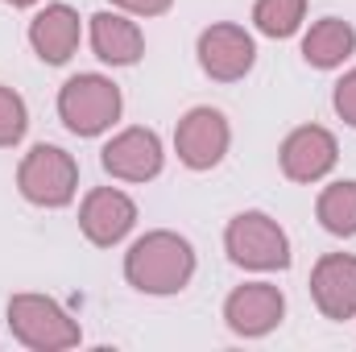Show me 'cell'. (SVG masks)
<instances>
[{"mask_svg":"<svg viewBox=\"0 0 356 352\" xmlns=\"http://www.w3.org/2000/svg\"><path fill=\"white\" fill-rule=\"evenodd\" d=\"M282 315H286V298L269 282H245L224 303V319L236 336H266L282 323Z\"/></svg>","mask_w":356,"mask_h":352,"instance_id":"obj_8","label":"cell"},{"mask_svg":"<svg viewBox=\"0 0 356 352\" xmlns=\"http://www.w3.org/2000/svg\"><path fill=\"white\" fill-rule=\"evenodd\" d=\"M353 50H356V29L348 25V21H340V17H323V21H315L311 33L302 38V54H307V63L319 67V71L340 67Z\"/></svg>","mask_w":356,"mask_h":352,"instance_id":"obj_15","label":"cell"},{"mask_svg":"<svg viewBox=\"0 0 356 352\" xmlns=\"http://www.w3.org/2000/svg\"><path fill=\"white\" fill-rule=\"evenodd\" d=\"M91 50H95V58H104L112 67H133L145 54V38L124 13H95L91 17Z\"/></svg>","mask_w":356,"mask_h":352,"instance_id":"obj_14","label":"cell"},{"mask_svg":"<svg viewBox=\"0 0 356 352\" xmlns=\"http://www.w3.org/2000/svg\"><path fill=\"white\" fill-rule=\"evenodd\" d=\"M25 125H29L25 99L13 88H0V150H4V145H17V141L25 137Z\"/></svg>","mask_w":356,"mask_h":352,"instance_id":"obj_18","label":"cell"},{"mask_svg":"<svg viewBox=\"0 0 356 352\" xmlns=\"http://www.w3.org/2000/svg\"><path fill=\"white\" fill-rule=\"evenodd\" d=\"M336 158H340L336 137L327 129H319V125L294 129L286 137V145H282V170H286V178H294V182H319V178L336 166Z\"/></svg>","mask_w":356,"mask_h":352,"instance_id":"obj_11","label":"cell"},{"mask_svg":"<svg viewBox=\"0 0 356 352\" xmlns=\"http://www.w3.org/2000/svg\"><path fill=\"white\" fill-rule=\"evenodd\" d=\"M195 273V253L178 232H145L124 253V278L129 286L145 294H178Z\"/></svg>","mask_w":356,"mask_h":352,"instance_id":"obj_1","label":"cell"},{"mask_svg":"<svg viewBox=\"0 0 356 352\" xmlns=\"http://www.w3.org/2000/svg\"><path fill=\"white\" fill-rule=\"evenodd\" d=\"M58 116L75 137H95L120 116V88L104 75H75L58 91Z\"/></svg>","mask_w":356,"mask_h":352,"instance_id":"obj_3","label":"cell"},{"mask_svg":"<svg viewBox=\"0 0 356 352\" xmlns=\"http://www.w3.org/2000/svg\"><path fill=\"white\" fill-rule=\"evenodd\" d=\"M315 211L332 237H356V182H332L319 195Z\"/></svg>","mask_w":356,"mask_h":352,"instance_id":"obj_16","label":"cell"},{"mask_svg":"<svg viewBox=\"0 0 356 352\" xmlns=\"http://www.w3.org/2000/svg\"><path fill=\"white\" fill-rule=\"evenodd\" d=\"M315 307L327 319H353L356 315V257L353 253H327L311 273Z\"/></svg>","mask_w":356,"mask_h":352,"instance_id":"obj_12","label":"cell"},{"mask_svg":"<svg viewBox=\"0 0 356 352\" xmlns=\"http://www.w3.org/2000/svg\"><path fill=\"white\" fill-rule=\"evenodd\" d=\"M178 162L191 170H211L228 154V120L216 108H191L175 133Z\"/></svg>","mask_w":356,"mask_h":352,"instance_id":"obj_6","label":"cell"},{"mask_svg":"<svg viewBox=\"0 0 356 352\" xmlns=\"http://www.w3.org/2000/svg\"><path fill=\"white\" fill-rule=\"evenodd\" d=\"M253 58H257V46L241 25H211L199 38V67L220 83L245 79L253 71Z\"/></svg>","mask_w":356,"mask_h":352,"instance_id":"obj_7","label":"cell"},{"mask_svg":"<svg viewBox=\"0 0 356 352\" xmlns=\"http://www.w3.org/2000/svg\"><path fill=\"white\" fill-rule=\"evenodd\" d=\"M17 186L38 207H67L79 186V166L58 145H33L17 170Z\"/></svg>","mask_w":356,"mask_h":352,"instance_id":"obj_4","label":"cell"},{"mask_svg":"<svg viewBox=\"0 0 356 352\" xmlns=\"http://www.w3.org/2000/svg\"><path fill=\"white\" fill-rule=\"evenodd\" d=\"M29 46L38 50L42 63H67L79 46V13L71 4H46L29 21Z\"/></svg>","mask_w":356,"mask_h":352,"instance_id":"obj_13","label":"cell"},{"mask_svg":"<svg viewBox=\"0 0 356 352\" xmlns=\"http://www.w3.org/2000/svg\"><path fill=\"white\" fill-rule=\"evenodd\" d=\"M8 328L33 352H63L79 344V323L46 294H13L8 298Z\"/></svg>","mask_w":356,"mask_h":352,"instance_id":"obj_2","label":"cell"},{"mask_svg":"<svg viewBox=\"0 0 356 352\" xmlns=\"http://www.w3.org/2000/svg\"><path fill=\"white\" fill-rule=\"evenodd\" d=\"M116 8H124V13H137V17H158V13H166L175 0H112Z\"/></svg>","mask_w":356,"mask_h":352,"instance_id":"obj_20","label":"cell"},{"mask_svg":"<svg viewBox=\"0 0 356 352\" xmlns=\"http://www.w3.org/2000/svg\"><path fill=\"white\" fill-rule=\"evenodd\" d=\"M224 249L245 269H286L290 265V241L277 228V220H269L266 211H241L224 232Z\"/></svg>","mask_w":356,"mask_h":352,"instance_id":"obj_5","label":"cell"},{"mask_svg":"<svg viewBox=\"0 0 356 352\" xmlns=\"http://www.w3.org/2000/svg\"><path fill=\"white\" fill-rule=\"evenodd\" d=\"M4 4H13V8H25V4H33V0H4Z\"/></svg>","mask_w":356,"mask_h":352,"instance_id":"obj_21","label":"cell"},{"mask_svg":"<svg viewBox=\"0 0 356 352\" xmlns=\"http://www.w3.org/2000/svg\"><path fill=\"white\" fill-rule=\"evenodd\" d=\"M104 170L124 182H149L162 170V141L149 129H124L104 145Z\"/></svg>","mask_w":356,"mask_h":352,"instance_id":"obj_10","label":"cell"},{"mask_svg":"<svg viewBox=\"0 0 356 352\" xmlns=\"http://www.w3.org/2000/svg\"><path fill=\"white\" fill-rule=\"evenodd\" d=\"M302 13H307V0H257L253 21L266 38H290L302 25Z\"/></svg>","mask_w":356,"mask_h":352,"instance_id":"obj_17","label":"cell"},{"mask_svg":"<svg viewBox=\"0 0 356 352\" xmlns=\"http://www.w3.org/2000/svg\"><path fill=\"white\" fill-rule=\"evenodd\" d=\"M336 112H340L344 125L356 129V71H348V75L336 83Z\"/></svg>","mask_w":356,"mask_h":352,"instance_id":"obj_19","label":"cell"},{"mask_svg":"<svg viewBox=\"0 0 356 352\" xmlns=\"http://www.w3.org/2000/svg\"><path fill=\"white\" fill-rule=\"evenodd\" d=\"M133 224H137V203L124 191H112V186L91 191L88 199H83V207H79V228H83V237H88L91 245H99V249L124 241Z\"/></svg>","mask_w":356,"mask_h":352,"instance_id":"obj_9","label":"cell"}]
</instances>
